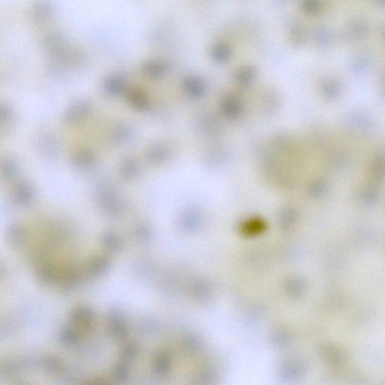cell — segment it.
<instances>
[{
	"instance_id": "1",
	"label": "cell",
	"mask_w": 385,
	"mask_h": 385,
	"mask_svg": "<svg viewBox=\"0 0 385 385\" xmlns=\"http://www.w3.org/2000/svg\"><path fill=\"white\" fill-rule=\"evenodd\" d=\"M98 197L100 205L107 213L117 215L121 212V201L113 190L108 188L100 190Z\"/></svg>"
},
{
	"instance_id": "2",
	"label": "cell",
	"mask_w": 385,
	"mask_h": 385,
	"mask_svg": "<svg viewBox=\"0 0 385 385\" xmlns=\"http://www.w3.org/2000/svg\"><path fill=\"white\" fill-rule=\"evenodd\" d=\"M110 266L109 260L105 257H97L93 259L89 265V270L91 275L99 276L106 272Z\"/></svg>"
},
{
	"instance_id": "3",
	"label": "cell",
	"mask_w": 385,
	"mask_h": 385,
	"mask_svg": "<svg viewBox=\"0 0 385 385\" xmlns=\"http://www.w3.org/2000/svg\"><path fill=\"white\" fill-rule=\"evenodd\" d=\"M181 227L185 230H193L199 224V214L194 211H188L182 215Z\"/></svg>"
},
{
	"instance_id": "4",
	"label": "cell",
	"mask_w": 385,
	"mask_h": 385,
	"mask_svg": "<svg viewBox=\"0 0 385 385\" xmlns=\"http://www.w3.org/2000/svg\"><path fill=\"white\" fill-rule=\"evenodd\" d=\"M102 242L104 245L109 250L112 251H117L122 248V242L120 238L114 234L107 233L102 238Z\"/></svg>"
},
{
	"instance_id": "5",
	"label": "cell",
	"mask_w": 385,
	"mask_h": 385,
	"mask_svg": "<svg viewBox=\"0 0 385 385\" xmlns=\"http://www.w3.org/2000/svg\"><path fill=\"white\" fill-rule=\"evenodd\" d=\"M51 12V6L46 2H40V3L37 4L35 6V9H34L35 16L38 19H45L46 17H49Z\"/></svg>"
},
{
	"instance_id": "6",
	"label": "cell",
	"mask_w": 385,
	"mask_h": 385,
	"mask_svg": "<svg viewBox=\"0 0 385 385\" xmlns=\"http://www.w3.org/2000/svg\"><path fill=\"white\" fill-rule=\"evenodd\" d=\"M136 237L142 242H149L151 237V231L147 225H141L136 230Z\"/></svg>"
},
{
	"instance_id": "7",
	"label": "cell",
	"mask_w": 385,
	"mask_h": 385,
	"mask_svg": "<svg viewBox=\"0 0 385 385\" xmlns=\"http://www.w3.org/2000/svg\"><path fill=\"white\" fill-rule=\"evenodd\" d=\"M238 74H239V76H238L239 80H240L242 83L248 84L253 79V76H254V74H255V71H254V69H253V68H252V67H244Z\"/></svg>"
},
{
	"instance_id": "8",
	"label": "cell",
	"mask_w": 385,
	"mask_h": 385,
	"mask_svg": "<svg viewBox=\"0 0 385 385\" xmlns=\"http://www.w3.org/2000/svg\"><path fill=\"white\" fill-rule=\"evenodd\" d=\"M338 90H339L338 85L334 81H330L324 86V91H325L326 94L330 97L336 96L338 94Z\"/></svg>"
},
{
	"instance_id": "9",
	"label": "cell",
	"mask_w": 385,
	"mask_h": 385,
	"mask_svg": "<svg viewBox=\"0 0 385 385\" xmlns=\"http://www.w3.org/2000/svg\"><path fill=\"white\" fill-rule=\"evenodd\" d=\"M303 8L307 12H316L320 10L321 8V4L318 1H315V0H309V1H305L303 3Z\"/></svg>"
},
{
	"instance_id": "10",
	"label": "cell",
	"mask_w": 385,
	"mask_h": 385,
	"mask_svg": "<svg viewBox=\"0 0 385 385\" xmlns=\"http://www.w3.org/2000/svg\"><path fill=\"white\" fill-rule=\"evenodd\" d=\"M9 115L10 110L4 104L0 103V121L6 120Z\"/></svg>"
}]
</instances>
